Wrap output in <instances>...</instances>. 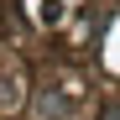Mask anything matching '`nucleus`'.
<instances>
[{
  "mask_svg": "<svg viewBox=\"0 0 120 120\" xmlns=\"http://www.w3.org/2000/svg\"><path fill=\"white\" fill-rule=\"evenodd\" d=\"M105 120H120V105H110V115H105Z\"/></svg>",
  "mask_w": 120,
  "mask_h": 120,
  "instance_id": "1",
  "label": "nucleus"
}]
</instances>
